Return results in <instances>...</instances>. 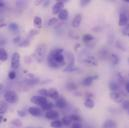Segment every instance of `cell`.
Segmentation results:
<instances>
[{
  "instance_id": "6da1fadb",
  "label": "cell",
  "mask_w": 129,
  "mask_h": 128,
  "mask_svg": "<svg viewBox=\"0 0 129 128\" xmlns=\"http://www.w3.org/2000/svg\"><path fill=\"white\" fill-rule=\"evenodd\" d=\"M50 56H52L54 58V60L59 64L60 66L63 65L65 63V56L63 55V50L61 48H58V49H54L50 52L49 54Z\"/></svg>"
},
{
  "instance_id": "7a4b0ae2",
  "label": "cell",
  "mask_w": 129,
  "mask_h": 128,
  "mask_svg": "<svg viewBox=\"0 0 129 128\" xmlns=\"http://www.w3.org/2000/svg\"><path fill=\"white\" fill-rule=\"evenodd\" d=\"M4 101H6L8 104L9 103H16L18 101V95L15 91L13 90H7L5 93H4Z\"/></svg>"
},
{
  "instance_id": "3957f363",
  "label": "cell",
  "mask_w": 129,
  "mask_h": 128,
  "mask_svg": "<svg viewBox=\"0 0 129 128\" xmlns=\"http://www.w3.org/2000/svg\"><path fill=\"white\" fill-rule=\"evenodd\" d=\"M45 54H46V49H45V46L44 45H39L37 48H36V51H35V59L38 61V62H41L44 57H45Z\"/></svg>"
},
{
  "instance_id": "277c9868",
  "label": "cell",
  "mask_w": 129,
  "mask_h": 128,
  "mask_svg": "<svg viewBox=\"0 0 129 128\" xmlns=\"http://www.w3.org/2000/svg\"><path fill=\"white\" fill-rule=\"evenodd\" d=\"M20 66V54L18 52H14L11 56V68L17 69Z\"/></svg>"
},
{
  "instance_id": "5b68a950",
  "label": "cell",
  "mask_w": 129,
  "mask_h": 128,
  "mask_svg": "<svg viewBox=\"0 0 129 128\" xmlns=\"http://www.w3.org/2000/svg\"><path fill=\"white\" fill-rule=\"evenodd\" d=\"M30 101L32 102L33 104H35V105H39V106H43L44 104H46L48 101H47V99H46V97H42V96L38 95V96H32L31 98H30Z\"/></svg>"
},
{
  "instance_id": "8992f818",
  "label": "cell",
  "mask_w": 129,
  "mask_h": 128,
  "mask_svg": "<svg viewBox=\"0 0 129 128\" xmlns=\"http://www.w3.org/2000/svg\"><path fill=\"white\" fill-rule=\"evenodd\" d=\"M63 9H64V2L63 1H57L52 7V13L53 14H59Z\"/></svg>"
},
{
  "instance_id": "52a82bcc",
  "label": "cell",
  "mask_w": 129,
  "mask_h": 128,
  "mask_svg": "<svg viewBox=\"0 0 129 128\" xmlns=\"http://www.w3.org/2000/svg\"><path fill=\"white\" fill-rule=\"evenodd\" d=\"M28 113L32 116L35 117H39L42 115V108L40 107H37V106H32V107H29L28 108Z\"/></svg>"
},
{
  "instance_id": "ba28073f",
  "label": "cell",
  "mask_w": 129,
  "mask_h": 128,
  "mask_svg": "<svg viewBox=\"0 0 129 128\" xmlns=\"http://www.w3.org/2000/svg\"><path fill=\"white\" fill-rule=\"evenodd\" d=\"M45 117L47 118V119H49V120H57L58 119V117H59V113L56 111V110H49V111H47L46 113H45Z\"/></svg>"
},
{
  "instance_id": "9c48e42d",
  "label": "cell",
  "mask_w": 129,
  "mask_h": 128,
  "mask_svg": "<svg viewBox=\"0 0 129 128\" xmlns=\"http://www.w3.org/2000/svg\"><path fill=\"white\" fill-rule=\"evenodd\" d=\"M81 22H82V15L80 13L76 14L72 20V27L74 28H78L80 25H81Z\"/></svg>"
},
{
  "instance_id": "30bf717a",
  "label": "cell",
  "mask_w": 129,
  "mask_h": 128,
  "mask_svg": "<svg viewBox=\"0 0 129 128\" xmlns=\"http://www.w3.org/2000/svg\"><path fill=\"white\" fill-rule=\"evenodd\" d=\"M128 16L125 13H121L120 16H119V21H118L119 26L120 27H125L128 24Z\"/></svg>"
},
{
  "instance_id": "8fae6325",
  "label": "cell",
  "mask_w": 129,
  "mask_h": 128,
  "mask_svg": "<svg viewBox=\"0 0 129 128\" xmlns=\"http://www.w3.org/2000/svg\"><path fill=\"white\" fill-rule=\"evenodd\" d=\"M110 97H111L112 100H114V101L117 102V103L123 102V95H122L119 91H117V92H111Z\"/></svg>"
},
{
  "instance_id": "7c38bea8",
  "label": "cell",
  "mask_w": 129,
  "mask_h": 128,
  "mask_svg": "<svg viewBox=\"0 0 129 128\" xmlns=\"http://www.w3.org/2000/svg\"><path fill=\"white\" fill-rule=\"evenodd\" d=\"M102 128H117V123L112 119H107L104 121Z\"/></svg>"
},
{
  "instance_id": "4fadbf2b",
  "label": "cell",
  "mask_w": 129,
  "mask_h": 128,
  "mask_svg": "<svg viewBox=\"0 0 129 128\" xmlns=\"http://www.w3.org/2000/svg\"><path fill=\"white\" fill-rule=\"evenodd\" d=\"M66 105H67V102H66V100H65L63 97H59V98L56 100L55 106H56L57 108L63 109V108H65V107H66Z\"/></svg>"
},
{
  "instance_id": "5bb4252c",
  "label": "cell",
  "mask_w": 129,
  "mask_h": 128,
  "mask_svg": "<svg viewBox=\"0 0 129 128\" xmlns=\"http://www.w3.org/2000/svg\"><path fill=\"white\" fill-rule=\"evenodd\" d=\"M97 78V76H88V77H86V78H84L83 80H82V85H84V86H89V85H91L92 83H93V81L95 80Z\"/></svg>"
},
{
  "instance_id": "9a60e30c",
  "label": "cell",
  "mask_w": 129,
  "mask_h": 128,
  "mask_svg": "<svg viewBox=\"0 0 129 128\" xmlns=\"http://www.w3.org/2000/svg\"><path fill=\"white\" fill-rule=\"evenodd\" d=\"M84 106L86 107V108H88V109H92V108H94V106H95V102H94V100L92 99V98H86L85 100H84Z\"/></svg>"
},
{
  "instance_id": "2e32d148",
  "label": "cell",
  "mask_w": 129,
  "mask_h": 128,
  "mask_svg": "<svg viewBox=\"0 0 129 128\" xmlns=\"http://www.w3.org/2000/svg\"><path fill=\"white\" fill-rule=\"evenodd\" d=\"M48 96L50 98H52V99H56L57 100L59 98V92L55 88H50L48 90Z\"/></svg>"
},
{
  "instance_id": "e0dca14e",
  "label": "cell",
  "mask_w": 129,
  "mask_h": 128,
  "mask_svg": "<svg viewBox=\"0 0 129 128\" xmlns=\"http://www.w3.org/2000/svg\"><path fill=\"white\" fill-rule=\"evenodd\" d=\"M8 110V103L6 101L1 100L0 101V115H3Z\"/></svg>"
},
{
  "instance_id": "ac0fdd59",
  "label": "cell",
  "mask_w": 129,
  "mask_h": 128,
  "mask_svg": "<svg viewBox=\"0 0 129 128\" xmlns=\"http://www.w3.org/2000/svg\"><path fill=\"white\" fill-rule=\"evenodd\" d=\"M47 62H48V65L50 66V67H52V68H58L60 65L57 63L55 60H54V58L52 57V56H48L47 57Z\"/></svg>"
},
{
  "instance_id": "d6986e66",
  "label": "cell",
  "mask_w": 129,
  "mask_h": 128,
  "mask_svg": "<svg viewBox=\"0 0 129 128\" xmlns=\"http://www.w3.org/2000/svg\"><path fill=\"white\" fill-rule=\"evenodd\" d=\"M67 57H66V60H67V66H74V62H75V59H74V56L72 53L70 52H67Z\"/></svg>"
},
{
  "instance_id": "ffe728a7",
  "label": "cell",
  "mask_w": 129,
  "mask_h": 128,
  "mask_svg": "<svg viewBox=\"0 0 129 128\" xmlns=\"http://www.w3.org/2000/svg\"><path fill=\"white\" fill-rule=\"evenodd\" d=\"M69 17V12L67 9H63L59 14H58V19L60 20H67Z\"/></svg>"
},
{
  "instance_id": "44dd1931",
  "label": "cell",
  "mask_w": 129,
  "mask_h": 128,
  "mask_svg": "<svg viewBox=\"0 0 129 128\" xmlns=\"http://www.w3.org/2000/svg\"><path fill=\"white\" fill-rule=\"evenodd\" d=\"M7 59H8V54H7L6 50L1 47V48H0V61L4 62V61H6Z\"/></svg>"
},
{
  "instance_id": "7402d4cb",
  "label": "cell",
  "mask_w": 129,
  "mask_h": 128,
  "mask_svg": "<svg viewBox=\"0 0 129 128\" xmlns=\"http://www.w3.org/2000/svg\"><path fill=\"white\" fill-rule=\"evenodd\" d=\"M42 19H41V17H39V16H36V17H34V19H33V23H34V25L37 27V28H40L41 26H42Z\"/></svg>"
},
{
  "instance_id": "603a6c76",
  "label": "cell",
  "mask_w": 129,
  "mask_h": 128,
  "mask_svg": "<svg viewBox=\"0 0 129 128\" xmlns=\"http://www.w3.org/2000/svg\"><path fill=\"white\" fill-rule=\"evenodd\" d=\"M50 125H51V127H53V128H61L62 126H63V123H62V121H61V120L57 119V120L52 121Z\"/></svg>"
},
{
  "instance_id": "cb8c5ba5",
  "label": "cell",
  "mask_w": 129,
  "mask_h": 128,
  "mask_svg": "<svg viewBox=\"0 0 129 128\" xmlns=\"http://www.w3.org/2000/svg\"><path fill=\"white\" fill-rule=\"evenodd\" d=\"M109 88H110L111 92H117V91H118V89H119V87H118L117 83H116V82H114V81H111V82L109 83Z\"/></svg>"
},
{
  "instance_id": "d4e9b609",
  "label": "cell",
  "mask_w": 129,
  "mask_h": 128,
  "mask_svg": "<svg viewBox=\"0 0 129 128\" xmlns=\"http://www.w3.org/2000/svg\"><path fill=\"white\" fill-rule=\"evenodd\" d=\"M54 106H55V105H54L52 102H47V103H46V104H44V105H43L41 108L47 112V111H49V110H52Z\"/></svg>"
},
{
  "instance_id": "484cf974",
  "label": "cell",
  "mask_w": 129,
  "mask_h": 128,
  "mask_svg": "<svg viewBox=\"0 0 129 128\" xmlns=\"http://www.w3.org/2000/svg\"><path fill=\"white\" fill-rule=\"evenodd\" d=\"M8 28H9L10 31H12V32H17L19 30V26H18V24L15 23V22L10 23V24L8 25Z\"/></svg>"
},
{
  "instance_id": "4316f807",
  "label": "cell",
  "mask_w": 129,
  "mask_h": 128,
  "mask_svg": "<svg viewBox=\"0 0 129 128\" xmlns=\"http://www.w3.org/2000/svg\"><path fill=\"white\" fill-rule=\"evenodd\" d=\"M61 121H62L63 125H65V126H68V125H70L72 123V120H71V117L70 116H64Z\"/></svg>"
},
{
  "instance_id": "83f0119b",
  "label": "cell",
  "mask_w": 129,
  "mask_h": 128,
  "mask_svg": "<svg viewBox=\"0 0 129 128\" xmlns=\"http://www.w3.org/2000/svg\"><path fill=\"white\" fill-rule=\"evenodd\" d=\"M93 39H94V37H93L91 34H85V35L82 37V40H83V42H85V43H88V42L92 41Z\"/></svg>"
},
{
  "instance_id": "f1b7e54d",
  "label": "cell",
  "mask_w": 129,
  "mask_h": 128,
  "mask_svg": "<svg viewBox=\"0 0 129 128\" xmlns=\"http://www.w3.org/2000/svg\"><path fill=\"white\" fill-rule=\"evenodd\" d=\"M57 22H58V19H57L56 17H52V18H50V19L48 20L47 25H48V26H54V25L57 24Z\"/></svg>"
},
{
  "instance_id": "f546056e",
  "label": "cell",
  "mask_w": 129,
  "mask_h": 128,
  "mask_svg": "<svg viewBox=\"0 0 129 128\" xmlns=\"http://www.w3.org/2000/svg\"><path fill=\"white\" fill-rule=\"evenodd\" d=\"M66 87H67V89H68V90H70V91H72V90H76V89H77L76 84H75V83H73V82H67Z\"/></svg>"
},
{
  "instance_id": "4dcf8cb0",
  "label": "cell",
  "mask_w": 129,
  "mask_h": 128,
  "mask_svg": "<svg viewBox=\"0 0 129 128\" xmlns=\"http://www.w3.org/2000/svg\"><path fill=\"white\" fill-rule=\"evenodd\" d=\"M111 63L113 65H117L119 63V57L116 54H112L111 55Z\"/></svg>"
},
{
  "instance_id": "1f68e13d",
  "label": "cell",
  "mask_w": 129,
  "mask_h": 128,
  "mask_svg": "<svg viewBox=\"0 0 129 128\" xmlns=\"http://www.w3.org/2000/svg\"><path fill=\"white\" fill-rule=\"evenodd\" d=\"M11 124L14 125L15 127H21L22 126V122L19 119H13V120H11Z\"/></svg>"
},
{
  "instance_id": "d6a6232c",
  "label": "cell",
  "mask_w": 129,
  "mask_h": 128,
  "mask_svg": "<svg viewBox=\"0 0 129 128\" xmlns=\"http://www.w3.org/2000/svg\"><path fill=\"white\" fill-rule=\"evenodd\" d=\"M70 117H71L72 122H80V121H81V117L78 116V115H76V114H73V115H71Z\"/></svg>"
},
{
  "instance_id": "836d02e7",
  "label": "cell",
  "mask_w": 129,
  "mask_h": 128,
  "mask_svg": "<svg viewBox=\"0 0 129 128\" xmlns=\"http://www.w3.org/2000/svg\"><path fill=\"white\" fill-rule=\"evenodd\" d=\"M85 62H86L87 64H92L93 66L96 64V61H95V59H94V57H93V56H90V57H88V58H87V60H86Z\"/></svg>"
},
{
  "instance_id": "e575fe53",
  "label": "cell",
  "mask_w": 129,
  "mask_h": 128,
  "mask_svg": "<svg viewBox=\"0 0 129 128\" xmlns=\"http://www.w3.org/2000/svg\"><path fill=\"white\" fill-rule=\"evenodd\" d=\"M38 93H39V95L42 96V97H47L48 96V90H46V89H40L38 91Z\"/></svg>"
},
{
  "instance_id": "d590c367",
  "label": "cell",
  "mask_w": 129,
  "mask_h": 128,
  "mask_svg": "<svg viewBox=\"0 0 129 128\" xmlns=\"http://www.w3.org/2000/svg\"><path fill=\"white\" fill-rule=\"evenodd\" d=\"M8 78L9 79H11V80H13V79H15L16 78V72L15 71H10L9 73H8Z\"/></svg>"
},
{
  "instance_id": "8d00e7d4",
  "label": "cell",
  "mask_w": 129,
  "mask_h": 128,
  "mask_svg": "<svg viewBox=\"0 0 129 128\" xmlns=\"http://www.w3.org/2000/svg\"><path fill=\"white\" fill-rule=\"evenodd\" d=\"M122 107L124 108V109H128L129 108V100H123V102H122Z\"/></svg>"
},
{
  "instance_id": "74e56055",
  "label": "cell",
  "mask_w": 129,
  "mask_h": 128,
  "mask_svg": "<svg viewBox=\"0 0 129 128\" xmlns=\"http://www.w3.org/2000/svg\"><path fill=\"white\" fill-rule=\"evenodd\" d=\"M76 68L74 67V66H66L64 68V71L66 72H71V71H74Z\"/></svg>"
},
{
  "instance_id": "f35d334b",
  "label": "cell",
  "mask_w": 129,
  "mask_h": 128,
  "mask_svg": "<svg viewBox=\"0 0 129 128\" xmlns=\"http://www.w3.org/2000/svg\"><path fill=\"white\" fill-rule=\"evenodd\" d=\"M72 128H82V125L80 122H73L72 125H71Z\"/></svg>"
},
{
  "instance_id": "ab89813d",
  "label": "cell",
  "mask_w": 129,
  "mask_h": 128,
  "mask_svg": "<svg viewBox=\"0 0 129 128\" xmlns=\"http://www.w3.org/2000/svg\"><path fill=\"white\" fill-rule=\"evenodd\" d=\"M17 113H18V115H19L20 117H25V116H26V112H25V110H23V109L18 110Z\"/></svg>"
},
{
  "instance_id": "60d3db41",
  "label": "cell",
  "mask_w": 129,
  "mask_h": 128,
  "mask_svg": "<svg viewBox=\"0 0 129 128\" xmlns=\"http://www.w3.org/2000/svg\"><path fill=\"white\" fill-rule=\"evenodd\" d=\"M90 1L89 0H83V1H81V6H84V5H86V4H88Z\"/></svg>"
},
{
  "instance_id": "b9f144b4",
  "label": "cell",
  "mask_w": 129,
  "mask_h": 128,
  "mask_svg": "<svg viewBox=\"0 0 129 128\" xmlns=\"http://www.w3.org/2000/svg\"><path fill=\"white\" fill-rule=\"evenodd\" d=\"M37 33H38L37 30H31V31H30V36H32V35H36Z\"/></svg>"
},
{
  "instance_id": "7bdbcfd3",
  "label": "cell",
  "mask_w": 129,
  "mask_h": 128,
  "mask_svg": "<svg viewBox=\"0 0 129 128\" xmlns=\"http://www.w3.org/2000/svg\"><path fill=\"white\" fill-rule=\"evenodd\" d=\"M125 88H126V91L129 93V81L128 82H126V84H125Z\"/></svg>"
},
{
  "instance_id": "ee69618b",
  "label": "cell",
  "mask_w": 129,
  "mask_h": 128,
  "mask_svg": "<svg viewBox=\"0 0 129 128\" xmlns=\"http://www.w3.org/2000/svg\"><path fill=\"white\" fill-rule=\"evenodd\" d=\"M3 6H4V3H3L2 1H0V8H1V7H3Z\"/></svg>"
},
{
  "instance_id": "f6af8a7d",
  "label": "cell",
  "mask_w": 129,
  "mask_h": 128,
  "mask_svg": "<svg viewBox=\"0 0 129 128\" xmlns=\"http://www.w3.org/2000/svg\"><path fill=\"white\" fill-rule=\"evenodd\" d=\"M2 120H3V117H2V115H0V123L2 122Z\"/></svg>"
},
{
  "instance_id": "bcb514c9",
  "label": "cell",
  "mask_w": 129,
  "mask_h": 128,
  "mask_svg": "<svg viewBox=\"0 0 129 128\" xmlns=\"http://www.w3.org/2000/svg\"><path fill=\"white\" fill-rule=\"evenodd\" d=\"M124 2H126V3H129V0H123Z\"/></svg>"
},
{
  "instance_id": "7dc6e473",
  "label": "cell",
  "mask_w": 129,
  "mask_h": 128,
  "mask_svg": "<svg viewBox=\"0 0 129 128\" xmlns=\"http://www.w3.org/2000/svg\"><path fill=\"white\" fill-rule=\"evenodd\" d=\"M25 128H33V127H31V126H28V127H25Z\"/></svg>"
},
{
  "instance_id": "c3c4849f",
  "label": "cell",
  "mask_w": 129,
  "mask_h": 128,
  "mask_svg": "<svg viewBox=\"0 0 129 128\" xmlns=\"http://www.w3.org/2000/svg\"><path fill=\"white\" fill-rule=\"evenodd\" d=\"M127 111H128V114H129V108H128V109H127Z\"/></svg>"
},
{
  "instance_id": "681fc988",
  "label": "cell",
  "mask_w": 129,
  "mask_h": 128,
  "mask_svg": "<svg viewBox=\"0 0 129 128\" xmlns=\"http://www.w3.org/2000/svg\"><path fill=\"white\" fill-rule=\"evenodd\" d=\"M128 62H129V58H128Z\"/></svg>"
}]
</instances>
